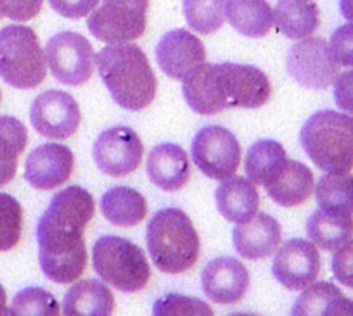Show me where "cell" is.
Masks as SVG:
<instances>
[{
	"mask_svg": "<svg viewBox=\"0 0 353 316\" xmlns=\"http://www.w3.org/2000/svg\"><path fill=\"white\" fill-rule=\"evenodd\" d=\"M194 113L213 116L232 107L256 109L269 102L272 85L256 66L237 63H203L182 85Z\"/></svg>",
	"mask_w": 353,
	"mask_h": 316,
	"instance_id": "cell-1",
	"label": "cell"
},
{
	"mask_svg": "<svg viewBox=\"0 0 353 316\" xmlns=\"http://www.w3.org/2000/svg\"><path fill=\"white\" fill-rule=\"evenodd\" d=\"M111 98L127 111L145 109L156 97L158 80L148 56L135 43H111L96 56Z\"/></svg>",
	"mask_w": 353,
	"mask_h": 316,
	"instance_id": "cell-2",
	"label": "cell"
},
{
	"mask_svg": "<svg viewBox=\"0 0 353 316\" xmlns=\"http://www.w3.org/2000/svg\"><path fill=\"white\" fill-rule=\"evenodd\" d=\"M149 256L159 271L168 275L191 270L199 257V235L182 209L165 207L148 223Z\"/></svg>",
	"mask_w": 353,
	"mask_h": 316,
	"instance_id": "cell-3",
	"label": "cell"
},
{
	"mask_svg": "<svg viewBox=\"0 0 353 316\" xmlns=\"http://www.w3.org/2000/svg\"><path fill=\"white\" fill-rule=\"evenodd\" d=\"M303 151L322 171L353 168V116L336 111L312 114L300 131Z\"/></svg>",
	"mask_w": 353,
	"mask_h": 316,
	"instance_id": "cell-4",
	"label": "cell"
},
{
	"mask_svg": "<svg viewBox=\"0 0 353 316\" xmlns=\"http://www.w3.org/2000/svg\"><path fill=\"white\" fill-rule=\"evenodd\" d=\"M0 76L19 90L35 88L46 80V52L32 28L9 25L0 30Z\"/></svg>",
	"mask_w": 353,
	"mask_h": 316,
	"instance_id": "cell-5",
	"label": "cell"
},
{
	"mask_svg": "<svg viewBox=\"0 0 353 316\" xmlns=\"http://www.w3.org/2000/svg\"><path fill=\"white\" fill-rule=\"evenodd\" d=\"M92 264L106 284L121 292L142 291L151 278V268L144 251L118 235H106L96 240Z\"/></svg>",
	"mask_w": 353,
	"mask_h": 316,
	"instance_id": "cell-6",
	"label": "cell"
},
{
	"mask_svg": "<svg viewBox=\"0 0 353 316\" xmlns=\"http://www.w3.org/2000/svg\"><path fill=\"white\" fill-rule=\"evenodd\" d=\"M39 260L43 275L56 284H71L87 268L83 233L37 225Z\"/></svg>",
	"mask_w": 353,
	"mask_h": 316,
	"instance_id": "cell-7",
	"label": "cell"
},
{
	"mask_svg": "<svg viewBox=\"0 0 353 316\" xmlns=\"http://www.w3.org/2000/svg\"><path fill=\"white\" fill-rule=\"evenodd\" d=\"M148 11L149 0H103L88 14V32L106 43L132 42L144 35Z\"/></svg>",
	"mask_w": 353,
	"mask_h": 316,
	"instance_id": "cell-8",
	"label": "cell"
},
{
	"mask_svg": "<svg viewBox=\"0 0 353 316\" xmlns=\"http://www.w3.org/2000/svg\"><path fill=\"white\" fill-rule=\"evenodd\" d=\"M46 61L57 81L70 87H80L92 76L96 52L80 33L61 32L47 42Z\"/></svg>",
	"mask_w": 353,
	"mask_h": 316,
	"instance_id": "cell-9",
	"label": "cell"
},
{
	"mask_svg": "<svg viewBox=\"0 0 353 316\" xmlns=\"http://www.w3.org/2000/svg\"><path fill=\"white\" fill-rule=\"evenodd\" d=\"M194 165L212 180L230 178L241 162V145L234 134L219 125H210L196 134L191 145Z\"/></svg>",
	"mask_w": 353,
	"mask_h": 316,
	"instance_id": "cell-10",
	"label": "cell"
},
{
	"mask_svg": "<svg viewBox=\"0 0 353 316\" xmlns=\"http://www.w3.org/2000/svg\"><path fill=\"white\" fill-rule=\"evenodd\" d=\"M286 67L301 87L322 90L334 83L339 64L332 57L329 43L321 36H307L288 50Z\"/></svg>",
	"mask_w": 353,
	"mask_h": 316,
	"instance_id": "cell-11",
	"label": "cell"
},
{
	"mask_svg": "<svg viewBox=\"0 0 353 316\" xmlns=\"http://www.w3.org/2000/svg\"><path fill=\"white\" fill-rule=\"evenodd\" d=\"M33 128L50 140H66L77 134L81 121L80 105L63 90H47L33 101L30 109Z\"/></svg>",
	"mask_w": 353,
	"mask_h": 316,
	"instance_id": "cell-12",
	"label": "cell"
},
{
	"mask_svg": "<svg viewBox=\"0 0 353 316\" xmlns=\"http://www.w3.org/2000/svg\"><path fill=\"white\" fill-rule=\"evenodd\" d=\"M92 152L97 168L104 175L120 178L139 168L144 156V145L132 128L113 127L97 137Z\"/></svg>",
	"mask_w": 353,
	"mask_h": 316,
	"instance_id": "cell-13",
	"label": "cell"
},
{
	"mask_svg": "<svg viewBox=\"0 0 353 316\" xmlns=\"http://www.w3.org/2000/svg\"><path fill=\"white\" fill-rule=\"evenodd\" d=\"M274 278L290 291H303L321 273V254L314 242L291 239L274 256Z\"/></svg>",
	"mask_w": 353,
	"mask_h": 316,
	"instance_id": "cell-14",
	"label": "cell"
},
{
	"mask_svg": "<svg viewBox=\"0 0 353 316\" xmlns=\"http://www.w3.org/2000/svg\"><path fill=\"white\" fill-rule=\"evenodd\" d=\"M206 59L205 43L188 30H172L165 33L156 45V61L163 73L173 80L191 76Z\"/></svg>",
	"mask_w": 353,
	"mask_h": 316,
	"instance_id": "cell-15",
	"label": "cell"
},
{
	"mask_svg": "<svg viewBox=\"0 0 353 316\" xmlns=\"http://www.w3.org/2000/svg\"><path fill=\"white\" fill-rule=\"evenodd\" d=\"M74 168V156L63 144H43L33 149L25 165V178L33 189L52 190L68 182Z\"/></svg>",
	"mask_w": 353,
	"mask_h": 316,
	"instance_id": "cell-16",
	"label": "cell"
},
{
	"mask_svg": "<svg viewBox=\"0 0 353 316\" xmlns=\"http://www.w3.org/2000/svg\"><path fill=\"white\" fill-rule=\"evenodd\" d=\"M94 213H96L94 197L81 187L71 185L52 197L39 225L83 233L85 227L94 218Z\"/></svg>",
	"mask_w": 353,
	"mask_h": 316,
	"instance_id": "cell-17",
	"label": "cell"
},
{
	"mask_svg": "<svg viewBox=\"0 0 353 316\" xmlns=\"http://www.w3.org/2000/svg\"><path fill=\"white\" fill-rule=\"evenodd\" d=\"M206 297L219 304H236L250 288V273L239 260L216 257L210 261L201 275Z\"/></svg>",
	"mask_w": 353,
	"mask_h": 316,
	"instance_id": "cell-18",
	"label": "cell"
},
{
	"mask_svg": "<svg viewBox=\"0 0 353 316\" xmlns=\"http://www.w3.org/2000/svg\"><path fill=\"white\" fill-rule=\"evenodd\" d=\"M281 223L267 213L237 223L232 232L234 247L244 260H263L274 254L281 244Z\"/></svg>",
	"mask_w": 353,
	"mask_h": 316,
	"instance_id": "cell-19",
	"label": "cell"
},
{
	"mask_svg": "<svg viewBox=\"0 0 353 316\" xmlns=\"http://www.w3.org/2000/svg\"><path fill=\"white\" fill-rule=\"evenodd\" d=\"M148 176L156 187L176 192L191 178V161L181 145L159 144L149 152Z\"/></svg>",
	"mask_w": 353,
	"mask_h": 316,
	"instance_id": "cell-20",
	"label": "cell"
},
{
	"mask_svg": "<svg viewBox=\"0 0 353 316\" xmlns=\"http://www.w3.org/2000/svg\"><path fill=\"white\" fill-rule=\"evenodd\" d=\"M270 199L283 207H294L307 202L315 189L312 169L300 161L288 159L276 176L265 185Z\"/></svg>",
	"mask_w": 353,
	"mask_h": 316,
	"instance_id": "cell-21",
	"label": "cell"
},
{
	"mask_svg": "<svg viewBox=\"0 0 353 316\" xmlns=\"http://www.w3.org/2000/svg\"><path fill=\"white\" fill-rule=\"evenodd\" d=\"M216 207L220 215L232 223H243L253 218L260 207V193L250 178L230 176L222 180L215 190Z\"/></svg>",
	"mask_w": 353,
	"mask_h": 316,
	"instance_id": "cell-22",
	"label": "cell"
},
{
	"mask_svg": "<svg viewBox=\"0 0 353 316\" xmlns=\"http://www.w3.org/2000/svg\"><path fill=\"white\" fill-rule=\"evenodd\" d=\"M114 309V295L106 284L94 278L80 280L64 295L66 316H108Z\"/></svg>",
	"mask_w": 353,
	"mask_h": 316,
	"instance_id": "cell-23",
	"label": "cell"
},
{
	"mask_svg": "<svg viewBox=\"0 0 353 316\" xmlns=\"http://www.w3.org/2000/svg\"><path fill=\"white\" fill-rule=\"evenodd\" d=\"M296 316H336L353 315V301L331 282H317L308 285L307 291L296 299L293 306Z\"/></svg>",
	"mask_w": 353,
	"mask_h": 316,
	"instance_id": "cell-24",
	"label": "cell"
},
{
	"mask_svg": "<svg viewBox=\"0 0 353 316\" xmlns=\"http://www.w3.org/2000/svg\"><path fill=\"white\" fill-rule=\"evenodd\" d=\"M274 25L288 39H307L321 25L317 4L314 0H279L274 11Z\"/></svg>",
	"mask_w": 353,
	"mask_h": 316,
	"instance_id": "cell-25",
	"label": "cell"
},
{
	"mask_svg": "<svg viewBox=\"0 0 353 316\" xmlns=\"http://www.w3.org/2000/svg\"><path fill=\"white\" fill-rule=\"evenodd\" d=\"M101 211L110 223L117 227H135L148 216L144 196L130 187H113L101 199Z\"/></svg>",
	"mask_w": 353,
	"mask_h": 316,
	"instance_id": "cell-26",
	"label": "cell"
},
{
	"mask_svg": "<svg viewBox=\"0 0 353 316\" xmlns=\"http://www.w3.org/2000/svg\"><path fill=\"white\" fill-rule=\"evenodd\" d=\"M227 21L248 39L265 36L274 26V11L267 0H227Z\"/></svg>",
	"mask_w": 353,
	"mask_h": 316,
	"instance_id": "cell-27",
	"label": "cell"
},
{
	"mask_svg": "<svg viewBox=\"0 0 353 316\" xmlns=\"http://www.w3.org/2000/svg\"><path fill=\"white\" fill-rule=\"evenodd\" d=\"M307 233L322 251H336L352 239L353 216L319 207L308 218Z\"/></svg>",
	"mask_w": 353,
	"mask_h": 316,
	"instance_id": "cell-28",
	"label": "cell"
},
{
	"mask_svg": "<svg viewBox=\"0 0 353 316\" xmlns=\"http://www.w3.org/2000/svg\"><path fill=\"white\" fill-rule=\"evenodd\" d=\"M28 144L26 127L12 116H0V187L8 185L18 171V159Z\"/></svg>",
	"mask_w": 353,
	"mask_h": 316,
	"instance_id": "cell-29",
	"label": "cell"
},
{
	"mask_svg": "<svg viewBox=\"0 0 353 316\" xmlns=\"http://www.w3.org/2000/svg\"><path fill=\"white\" fill-rule=\"evenodd\" d=\"M288 161L286 151L276 140H258L250 147L244 161L246 175L254 185H267Z\"/></svg>",
	"mask_w": 353,
	"mask_h": 316,
	"instance_id": "cell-30",
	"label": "cell"
},
{
	"mask_svg": "<svg viewBox=\"0 0 353 316\" xmlns=\"http://www.w3.org/2000/svg\"><path fill=\"white\" fill-rule=\"evenodd\" d=\"M315 199L321 209L353 215V175L348 171L324 175L315 187Z\"/></svg>",
	"mask_w": 353,
	"mask_h": 316,
	"instance_id": "cell-31",
	"label": "cell"
},
{
	"mask_svg": "<svg viewBox=\"0 0 353 316\" xmlns=\"http://www.w3.org/2000/svg\"><path fill=\"white\" fill-rule=\"evenodd\" d=\"M184 14L192 32L212 35L227 21V0H184Z\"/></svg>",
	"mask_w": 353,
	"mask_h": 316,
	"instance_id": "cell-32",
	"label": "cell"
},
{
	"mask_svg": "<svg viewBox=\"0 0 353 316\" xmlns=\"http://www.w3.org/2000/svg\"><path fill=\"white\" fill-rule=\"evenodd\" d=\"M8 315L14 316H57L59 304L56 297L46 288L28 287L16 294Z\"/></svg>",
	"mask_w": 353,
	"mask_h": 316,
	"instance_id": "cell-33",
	"label": "cell"
},
{
	"mask_svg": "<svg viewBox=\"0 0 353 316\" xmlns=\"http://www.w3.org/2000/svg\"><path fill=\"white\" fill-rule=\"evenodd\" d=\"M23 207L9 193H0V253L14 249L23 233Z\"/></svg>",
	"mask_w": 353,
	"mask_h": 316,
	"instance_id": "cell-34",
	"label": "cell"
},
{
	"mask_svg": "<svg viewBox=\"0 0 353 316\" xmlns=\"http://www.w3.org/2000/svg\"><path fill=\"white\" fill-rule=\"evenodd\" d=\"M154 315L173 316V315H213V309L205 301L196 297H185L179 294H166L158 299L152 308Z\"/></svg>",
	"mask_w": 353,
	"mask_h": 316,
	"instance_id": "cell-35",
	"label": "cell"
},
{
	"mask_svg": "<svg viewBox=\"0 0 353 316\" xmlns=\"http://www.w3.org/2000/svg\"><path fill=\"white\" fill-rule=\"evenodd\" d=\"M329 49L339 66L353 67V23L336 30L329 40Z\"/></svg>",
	"mask_w": 353,
	"mask_h": 316,
	"instance_id": "cell-36",
	"label": "cell"
},
{
	"mask_svg": "<svg viewBox=\"0 0 353 316\" xmlns=\"http://www.w3.org/2000/svg\"><path fill=\"white\" fill-rule=\"evenodd\" d=\"M43 0H0V19L25 23L39 16Z\"/></svg>",
	"mask_w": 353,
	"mask_h": 316,
	"instance_id": "cell-37",
	"label": "cell"
},
{
	"mask_svg": "<svg viewBox=\"0 0 353 316\" xmlns=\"http://www.w3.org/2000/svg\"><path fill=\"white\" fill-rule=\"evenodd\" d=\"M332 273L339 284L353 288V240L336 249L332 256Z\"/></svg>",
	"mask_w": 353,
	"mask_h": 316,
	"instance_id": "cell-38",
	"label": "cell"
},
{
	"mask_svg": "<svg viewBox=\"0 0 353 316\" xmlns=\"http://www.w3.org/2000/svg\"><path fill=\"white\" fill-rule=\"evenodd\" d=\"M101 0H49L50 8L68 19H80L88 16L99 6Z\"/></svg>",
	"mask_w": 353,
	"mask_h": 316,
	"instance_id": "cell-39",
	"label": "cell"
},
{
	"mask_svg": "<svg viewBox=\"0 0 353 316\" xmlns=\"http://www.w3.org/2000/svg\"><path fill=\"white\" fill-rule=\"evenodd\" d=\"M332 85L336 105L345 113L353 114V70L338 74Z\"/></svg>",
	"mask_w": 353,
	"mask_h": 316,
	"instance_id": "cell-40",
	"label": "cell"
},
{
	"mask_svg": "<svg viewBox=\"0 0 353 316\" xmlns=\"http://www.w3.org/2000/svg\"><path fill=\"white\" fill-rule=\"evenodd\" d=\"M339 11H341L343 18L353 23V0H339Z\"/></svg>",
	"mask_w": 353,
	"mask_h": 316,
	"instance_id": "cell-41",
	"label": "cell"
},
{
	"mask_svg": "<svg viewBox=\"0 0 353 316\" xmlns=\"http://www.w3.org/2000/svg\"><path fill=\"white\" fill-rule=\"evenodd\" d=\"M8 294H6L4 287L0 285V315H8Z\"/></svg>",
	"mask_w": 353,
	"mask_h": 316,
	"instance_id": "cell-42",
	"label": "cell"
},
{
	"mask_svg": "<svg viewBox=\"0 0 353 316\" xmlns=\"http://www.w3.org/2000/svg\"><path fill=\"white\" fill-rule=\"evenodd\" d=\"M0 98H2V90H0Z\"/></svg>",
	"mask_w": 353,
	"mask_h": 316,
	"instance_id": "cell-43",
	"label": "cell"
}]
</instances>
